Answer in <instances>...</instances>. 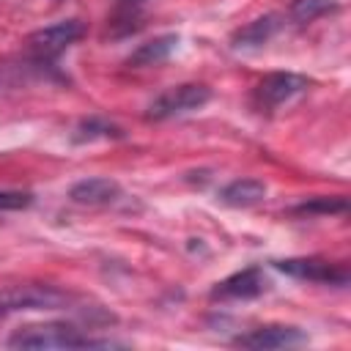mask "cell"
<instances>
[{
    "instance_id": "cell-1",
    "label": "cell",
    "mask_w": 351,
    "mask_h": 351,
    "mask_svg": "<svg viewBox=\"0 0 351 351\" xmlns=\"http://www.w3.org/2000/svg\"><path fill=\"white\" fill-rule=\"evenodd\" d=\"M5 346L8 348H96V346H115V343L90 337L66 321H47V324H27L14 329Z\"/></svg>"
},
{
    "instance_id": "cell-2",
    "label": "cell",
    "mask_w": 351,
    "mask_h": 351,
    "mask_svg": "<svg viewBox=\"0 0 351 351\" xmlns=\"http://www.w3.org/2000/svg\"><path fill=\"white\" fill-rule=\"evenodd\" d=\"M74 302V296L58 285H11L0 291V315L19 313V310H66Z\"/></svg>"
},
{
    "instance_id": "cell-3",
    "label": "cell",
    "mask_w": 351,
    "mask_h": 351,
    "mask_svg": "<svg viewBox=\"0 0 351 351\" xmlns=\"http://www.w3.org/2000/svg\"><path fill=\"white\" fill-rule=\"evenodd\" d=\"M85 36V25L80 19H60L55 25L38 27L27 36V52L36 63L47 66L52 60H58L71 44H77Z\"/></svg>"
},
{
    "instance_id": "cell-4",
    "label": "cell",
    "mask_w": 351,
    "mask_h": 351,
    "mask_svg": "<svg viewBox=\"0 0 351 351\" xmlns=\"http://www.w3.org/2000/svg\"><path fill=\"white\" fill-rule=\"evenodd\" d=\"M310 80L304 74L296 71H271L266 74L255 90H252V104L261 112H274L282 104H291L293 99H299L302 93H307Z\"/></svg>"
},
{
    "instance_id": "cell-5",
    "label": "cell",
    "mask_w": 351,
    "mask_h": 351,
    "mask_svg": "<svg viewBox=\"0 0 351 351\" xmlns=\"http://www.w3.org/2000/svg\"><path fill=\"white\" fill-rule=\"evenodd\" d=\"M211 101V88L208 85H200V82H184V85H176V88H167L165 93H159L148 110H145V118L148 121H167L173 115H181V112H192V110H200Z\"/></svg>"
},
{
    "instance_id": "cell-6",
    "label": "cell",
    "mask_w": 351,
    "mask_h": 351,
    "mask_svg": "<svg viewBox=\"0 0 351 351\" xmlns=\"http://www.w3.org/2000/svg\"><path fill=\"white\" fill-rule=\"evenodd\" d=\"M274 269L288 277L318 282V285H335V288L348 285L346 263H332L324 258H282V261H274Z\"/></svg>"
},
{
    "instance_id": "cell-7",
    "label": "cell",
    "mask_w": 351,
    "mask_h": 351,
    "mask_svg": "<svg viewBox=\"0 0 351 351\" xmlns=\"http://www.w3.org/2000/svg\"><path fill=\"white\" fill-rule=\"evenodd\" d=\"M269 288L266 277H263V269L261 266H247L241 271H233L230 277L219 280L214 288H211V299L214 302H239V299H255L261 296L263 291Z\"/></svg>"
},
{
    "instance_id": "cell-8",
    "label": "cell",
    "mask_w": 351,
    "mask_h": 351,
    "mask_svg": "<svg viewBox=\"0 0 351 351\" xmlns=\"http://www.w3.org/2000/svg\"><path fill=\"white\" fill-rule=\"evenodd\" d=\"M302 343H307V335L299 326H288V324H266V326L250 329V332H244L233 340V346L255 348V351L291 348V346H302Z\"/></svg>"
},
{
    "instance_id": "cell-9",
    "label": "cell",
    "mask_w": 351,
    "mask_h": 351,
    "mask_svg": "<svg viewBox=\"0 0 351 351\" xmlns=\"http://www.w3.org/2000/svg\"><path fill=\"white\" fill-rule=\"evenodd\" d=\"M71 203L77 206H104V203H115L121 197V184L115 178L107 176H90L82 178L77 184H71L69 189Z\"/></svg>"
},
{
    "instance_id": "cell-10",
    "label": "cell",
    "mask_w": 351,
    "mask_h": 351,
    "mask_svg": "<svg viewBox=\"0 0 351 351\" xmlns=\"http://www.w3.org/2000/svg\"><path fill=\"white\" fill-rule=\"evenodd\" d=\"M282 27V16L280 14H263L247 25H241L239 30H233L230 36V47L233 49H258L266 41L274 38V33Z\"/></svg>"
},
{
    "instance_id": "cell-11",
    "label": "cell",
    "mask_w": 351,
    "mask_h": 351,
    "mask_svg": "<svg viewBox=\"0 0 351 351\" xmlns=\"http://www.w3.org/2000/svg\"><path fill=\"white\" fill-rule=\"evenodd\" d=\"M178 47V36L176 33H165V36H156L145 44H140L129 58H126V66L129 69H148V66H159L165 63L173 49Z\"/></svg>"
},
{
    "instance_id": "cell-12",
    "label": "cell",
    "mask_w": 351,
    "mask_h": 351,
    "mask_svg": "<svg viewBox=\"0 0 351 351\" xmlns=\"http://www.w3.org/2000/svg\"><path fill=\"white\" fill-rule=\"evenodd\" d=\"M266 197V184L258 178H236L219 189V203L230 208H250Z\"/></svg>"
},
{
    "instance_id": "cell-13",
    "label": "cell",
    "mask_w": 351,
    "mask_h": 351,
    "mask_svg": "<svg viewBox=\"0 0 351 351\" xmlns=\"http://www.w3.org/2000/svg\"><path fill=\"white\" fill-rule=\"evenodd\" d=\"M123 129L101 115H88L71 129V143H93V140H118Z\"/></svg>"
},
{
    "instance_id": "cell-14",
    "label": "cell",
    "mask_w": 351,
    "mask_h": 351,
    "mask_svg": "<svg viewBox=\"0 0 351 351\" xmlns=\"http://www.w3.org/2000/svg\"><path fill=\"white\" fill-rule=\"evenodd\" d=\"M337 8V0H291L288 5V19L296 25H310L318 16L329 14Z\"/></svg>"
},
{
    "instance_id": "cell-15",
    "label": "cell",
    "mask_w": 351,
    "mask_h": 351,
    "mask_svg": "<svg viewBox=\"0 0 351 351\" xmlns=\"http://www.w3.org/2000/svg\"><path fill=\"white\" fill-rule=\"evenodd\" d=\"M348 211V200L346 197H313V200H304L293 208V214H307V217H315V214H346Z\"/></svg>"
},
{
    "instance_id": "cell-16",
    "label": "cell",
    "mask_w": 351,
    "mask_h": 351,
    "mask_svg": "<svg viewBox=\"0 0 351 351\" xmlns=\"http://www.w3.org/2000/svg\"><path fill=\"white\" fill-rule=\"evenodd\" d=\"M33 206V195L22 189H0V211H19Z\"/></svg>"
},
{
    "instance_id": "cell-17",
    "label": "cell",
    "mask_w": 351,
    "mask_h": 351,
    "mask_svg": "<svg viewBox=\"0 0 351 351\" xmlns=\"http://www.w3.org/2000/svg\"><path fill=\"white\" fill-rule=\"evenodd\" d=\"M148 0H118V11L121 14H132V11H137L140 5H145Z\"/></svg>"
}]
</instances>
